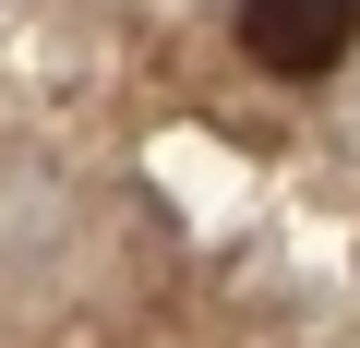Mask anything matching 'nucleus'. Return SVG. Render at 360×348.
Wrapping results in <instances>:
<instances>
[{
	"label": "nucleus",
	"instance_id": "nucleus-1",
	"mask_svg": "<svg viewBox=\"0 0 360 348\" xmlns=\"http://www.w3.org/2000/svg\"><path fill=\"white\" fill-rule=\"evenodd\" d=\"M360 49V0H240V60H264L276 84H312Z\"/></svg>",
	"mask_w": 360,
	"mask_h": 348
}]
</instances>
